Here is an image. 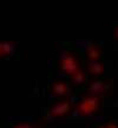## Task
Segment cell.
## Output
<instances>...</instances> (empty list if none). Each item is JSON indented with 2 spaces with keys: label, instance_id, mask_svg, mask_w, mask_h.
I'll use <instances>...</instances> for the list:
<instances>
[{
  "label": "cell",
  "instance_id": "obj_12",
  "mask_svg": "<svg viewBox=\"0 0 118 128\" xmlns=\"http://www.w3.org/2000/svg\"><path fill=\"white\" fill-rule=\"evenodd\" d=\"M106 128H118V126L117 124H110Z\"/></svg>",
  "mask_w": 118,
  "mask_h": 128
},
{
  "label": "cell",
  "instance_id": "obj_6",
  "mask_svg": "<svg viewBox=\"0 0 118 128\" xmlns=\"http://www.w3.org/2000/svg\"><path fill=\"white\" fill-rule=\"evenodd\" d=\"M86 53H87V58L90 61H97L100 59V54H102V52H100V48L97 44L94 42H89L86 47Z\"/></svg>",
  "mask_w": 118,
  "mask_h": 128
},
{
  "label": "cell",
  "instance_id": "obj_14",
  "mask_svg": "<svg viewBox=\"0 0 118 128\" xmlns=\"http://www.w3.org/2000/svg\"><path fill=\"white\" fill-rule=\"evenodd\" d=\"M105 128H106V127H105Z\"/></svg>",
  "mask_w": 118,
  "mask_h": 128
},
{
  "label": "cell",
  "instance_id": "obj_11",
  "mask_svg": "<svg viewBox=\"0 0 118 128\" xmlns=\"http://www.w3.org/2000/svg\"><path fill=\"white\" fill-rule=\"evenodd\" d=\"M113 39L116 40V41H118V26L116 27V30H114V32H113Z\"/></svg>",
  "mask_w": 118,
  "mask_h": 128
},
{
  "label": "cell",
  "instance_id": "obj_1",
  "mask_svg": "<svg viewBox=\"0 0 118 128\" xmlns=\"http://www.w3.org/2000/svg\"><path fill=\"white\" fill-rule=\"evenodd\" d=\"M99 96L96 95H87L84 99H82L80 104L78 106V112L82 116H87L91 114L98 112L99 109Z\"/></svg>",
  "mask_w": 118,
  "mask_h": 128
},
{
  "label": "cell",
  "instance_id": "obj_4",
  "mask_svg": "<svg viewBox=\"0 0 118 128\" xmlns=\"http://www.w3.org/2000/svg\"><path fill=\"white\" fill-rule=\"evenodd\" d=\"M70 112H71V102L69 100L59 101V102L54 104L50 109V114L53 118L65 116Z\"/></svg>",
  "mask_w": 118,
  "mask_h": 128
},
{
  "label": "cell",
  "instance_id": "obj_10",
  "mask_svg": "<svg viewBox=\"0 0 118 128\" xmlns=\"http://www.w3.org/2000/svg\"><path fill=\"white\" fill-rule=\"evenodd\" d=\"M13 128H33V127H32L31 124H20L14 126Z\"/></svg>",
  "mask_w": 118,
  "mask_h": 128
},
{
  "label": "cell",
  "instance_id": "obj_8",
  "mask_svg": "<svg viewBox=\"0 0 118 128\" xmlns=\"http://www.w3.org/2000/svg\"><path fill=\"white\" fill-rule=\"evenodd\" d=\"M70 76H71L72 82H73L75 85H77V86L83 85L84 82L86 81V76H85V74L83 73L82 70H78L77 72H75L73 74H71Z\"/></svg>",
  "mask_w": 118,
  "mask_h": 128
},
{
  "label": "cell",
  "instance_id": "obj_5",
  "mask_svg": "<svg viewBox=\"0 0 118 128\" xmlns=\"http://www.w3.org/2000/svg\"><path fill=\"white\" fill-rule=\"evenodd\" d=\"M69 93H70V87L64 81H55L52 86V94L54 96H66Z\"/></svg>",
  "mask_w": 118,
  "mask_h": 128
},
{
  "label": "cell",
  "instance_id": "obj_3",
  "mask_svg": "<svg viewBox=\"0 0 118 128\" xmlns=\"http://www.w3.org/2000/svg\"><path fill=\"white\" fill-rule=\"evenodd\" d=\"M111 88V84L109 81H103V80H94L90 84L87 90L90 92L92 95L99 96V95H104V94L109 93Z\"/></svg>",
  "mask_w": 118,
  "mask_h": 128
},
{
  "label": "cell",
  "instance_id": "obj_7",
  "mask_svg": "<svg viewBox=\"0 0 118 128\" xmlns=\"http://www.w3.org/2000/svg\"><path fill=\"white\" fill-rule=\"evenodd\" d=\"M104 65L102 62H99V60L97 61H90L89 65H87V70L91 75H94V76H100L103 73H104Z\"/></svg>",
  "mask_w": 118,
  "mask_h": 128
},
{
  "label": "cell",
  "instance_id": "obj_13",
  "mask_svg": "<svg viewBox=\"0 0 118 128\" xmlns=\"http://www.w3.org/2000/svg\"><path fill=\"white\" fill-rule=\"evenodd\" d=\"M3 56V53H1V50H0V58Z\"/></svg>",
  "mask_w": 118,
  "mask_h": 128
},
{
  "label": "cell",
  "instance_id": "obj_9",
  "mask_svg": "<svg viewBox=\"0 0 118 128\" xmlns=\"http://www.w3.org/2000/svg\"><path fill=\"white\" fill-rule=\"evenodd\" d=\"M0 50H1V53H3V56L12 53L13 50V45L7 41H4V42H0Z\"/></svg>",
  "mask_w": 118,
  "mask_h": 128
},
{
  "label": "cell",
  "instance_id": "obj_2",
  "mask_svg": "<svg viewBox=\"0 0 118 128\" xmlns=\"http://www.w3.org/2000/svg\"><path fill=\"white\" fill-rule=\"evenodd\" d=\"M60 68H62L63 72H65L69 75H71L75 72H77L78 70H80L79 62L77 60V58L75 56V54L69 53V52H66L60 59Z\"/></svg>",
  "mask_w": 118,
  "mask_h": 128
}]
</instances>
